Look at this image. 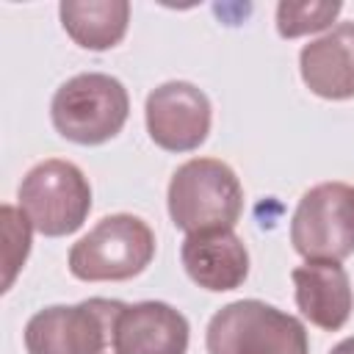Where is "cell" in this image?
Here are the masks:
<instances>
[{"label":"cell","instance_id":"obj_15","mask_svg":"<svg viewBox=\"0 0 354 354\" xmlns=\"http://www.w3.org/2000/svg\"><path fill=\"white\" fill-rule=\"evenodd\" d=\"M0 218H3V232H6V290H8L19 266H25V260H28L33 224L28 221V216L22 210H17L11 205H3Z\"/></svg>","mask_w":354,"mask_h":354},{"label":"cell","instance_id":"obj_14","mask_svg":"<svg viewBox=\"0 0 354 354\" xmlns=\"http://www.w3.org/2000/svg\"><path fill=\"white\" fill-rule=\"evenodd\" d=\"M340 11V0H282L277 6V33L282 39H299L326 30Z\"/></svg>","mask_w":354,"mask_h":354},{"label":"cell","instance_id":"obj_7","mask_svg":"<svg viewBox=\"0 0 354 354\" xmlns=\"http://www.w3.org/2000/svg\"><path fill=\"white\" fill-rule=\"evenodd\" d=\"M290 243L304 260L340 263L354 254V185L318 183L301 194L290 218Z\"/></svg>","mask_w":354,"mask_h":354},{"label":"cell","instance_id":"obj_8","mask_svg":"<svg viewBox=\"0 0 354 354\" xmlns=\"http://www.w3.org/2000/svg\"><path fill=\"white\" fill-rule=\"evenodd\" d=\"M147 133L166 152H194L205 144L213 122L210 100L188 80H169L149 91L144 105Z\"/></svg>","mask_w":354,"mask_h":354},{"label":"cell","instance_id":"obj_16","mask_svg":"<svg viewBox=\"0 0 354 354\" xmlns=\"http://www.w3.org/2000/svg\"><path fill=\"white\" fill-rule=\"evenodd\" d=\"M329 354H354V337L340 340L337 346H332V351H329Z\"/></svg>","mask_w":354,"mask_h":354},{"label":"cell","instance_id":"obj_3","mask_svg":"<svg viewBox=\"0 0 354 354\" xmlns=\"http://www.w3.org/2000/svg\"><path fill=\"white\" fill-rule=\"evenodd\" d=\"M207 354H310L304 324L260 299L224 304L205 332Z\"/></svg>","mask_w":354,"mask_h":354},{"label":"cell","instance_id":"obj_6","mask_svg":"<svg viewBox=\"0 0 354 354\" xmlns=\"http://www.w3.org/2000/svg\"><path fill=\"white\" fill-rule=\"evenodd\" d=\"M19 210L44 238H64L83 227L91 210V185L69 160H41L19 183Z\"/></svg>","mask_w":354,"mask_h":354},{"label":"cell","instance_id":"obj_10","mask_svg":"<svg viewBox=\"0 0 354 354\" xmlns=\"http://www.w3.org/2000/svg\"><path fill=\"white\" fill-rule=\"evenodd\" d=\"M290 279L296 290V307L313 326L337 332L348 321L354 310V293L340 263L307 260L290 271Z\"/></svg>","mask_w":354,"mask_h":354},{"label":"cell","instance_id":"obj_1","mask_svg":"<svg viewBox=\"0 0 354 354\" xmlns=\"http://www.w3.org/2000/svg\"><path fill=\"white\" fill-rule=\"evenodd\" d=\"M169 216L185 235L207 230H232L243 210L238 174L216 158H191L169 180Z\"/></svg>","mask_w":354,"mask_h":354},{"label":"cell","instance_id":"obj_13","mask_svg":"<svg viewBox=\"0 0 354 354\" xmlns=\"http://www.w3.org/2000/svg\"><path fill=\"white\" fill-rule=\"evenodd\" d=\"M61 25L66 36L83 50H111L116 47L130 22L127 0H64L58 6Z\"/></svg>","mask_w":354,"mask_h":354},{"label":"cell","instance_id":"obj_2","mask_svg":"<svg viewBox=\"0 0 354 354\" xmlns=\"http://www.w3.org/2000/svg\"><path fill=\"white\" fill-rule=\"evenodd\" d=\"M130 113V97L119 77L83 72L61 83L50 102V119L61 138L97 147L122 133Z\"/></svg>","mask_w":354,"mask_h":354},{"label":"cell","instance_id":"obj_12","mask_svg":"<svg viewBox=\"0 0 354 354\" xmlns=\"http://www.w3.org/2000/svg\"><path fill=\"white\" fill-rule=\"evenodd\" d=\"M188 321L166 301L124 304L116 326L119 354H185Z\"/></svg>","mask_w":354,"mask_h":354},{"label":"cell","instance_id":"obj_11","mask_svg":"<svg viewBox=\"0 0 354 354\" xmlns=\"http://www.w3.org/2000/svg\"><path fill=\"white\" fill-rule=\"evenodd\" d=\"M304 86L321 100L354 97V22H340L299 53Z\"/></svg>","mask_w":354,"mask_h":354},{"label":"cell","instance_id":"obj_5","mask_svg":"<svg viewBox=\"0 0 354 354\" xmlns=\"http://www.w3.org/2000/svg\"><path fill=\"white\" fill-rule=\"evenodd\" d=\"M155 257V232L133 213L100 218L69 249V271L83 282H122L138 277Z\"/></svg>","mask_w":354,"mask_h":354},{"label":"cell","instance_id":"obj_4","mask_svg":"<svg viewBox=\"0 0 354 354\" xmlns=\"http://www.w3.org/2000/svg\"><path fill=\"white\" fill-rule=\"evenodd\" d=\"M124 301L86 299L53 304L30 315L22 340L28 354H119L116 326Z\"/></svg>","mask_w":354,"mask_h":354},{"label":"cell","instance_id":"obj_9","mask_svg":"<svg viewBox=\"0 0 354 354\" xmlns=\"http://www.w3.org/2000/svg\"><path fill=\"white\" fill-rule=\"evenodd\" d=\"M180 260L191 282L213 293L235 290L249 277V252L235 230H207L185 235Z\"/></svg>","mask_w":354,"mask_h":354}]
</instances>
